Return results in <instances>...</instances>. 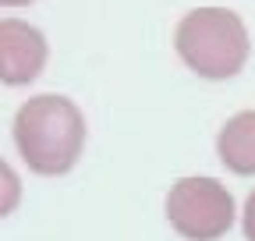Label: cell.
Here are the masks:
<instances>
[{
	"instance_id": "ba28073f",
	"label": "cell",
	"mask_w": 255,
	"mask_h": 241,
	"mask_svg": "<svg viewBox=\"0 0 255 241\" xmlns=\"http://www.w3.org/2000/svg\"><path fill=\"white\" fill-rule=\"evenodd\" d=\"M25 4H32V0H0V7H25Z\"/></svg>"
},
{
	"instance_id": "8992f818",
	"label": "cell",
	"mask_w": 255,
	"mask_h": 241,
	"mask_svg": "<svg viewBox=\"0 0 255 241\" xmlns=\"http://www.w3.org/2000/svg\"><path fill=\"white\" fill-rule=\"evenodd\" d=\"M18 202H21V181H18V174L11 170L7 160H0V217L14 213Z\"/></svg>"
},
{
	"instance_id": "277c9868",
	"label": "cell",
	"mask_w": 255,
	"mask_h": 241,
	"mask_svg": "<svg viewBox=\"0 0 255 241\" xmlns=\"http://www.w3.org/2000/svg\"><path fill=\"white\" fill-rule=\"evenodd\" d=\"M46 64V39L21 18H0V82L28 85Z\"/></svg>"
},
{
	"instance_id": "52a82bcc",
	"label": "cell",
	"mask_w": 255,
	"mask_h": 241,
	"mask_svg": "<svg viewBox=\"0 0 255 241\" xmlns=\"http://www.w3.org/2000/svg\"><path fill=\"white\" fill-rule=\"evenodd\" d=\"M241 227H245V238L255 241V192L245 199V209H241Z\"/></svg>"
},
{
	"instance_id": "6da1fadb",
	"label": "cell",
	"mask_w": 255,
	"mask_h": 241,
	"mask_svg": "<svg viewBox=\"0 0 255 241\" xmlns=\"http://www.w3.org/2000/svg\"><path fill=\"white\" fill-rule=\"evenodd\" d=\"M14 145L28 170L43 177H60L82 156L85 117L68 96H32L14 114Z\"/></svg>"
},
{
	"instance_id": "5b68a950",
	"label": "cell",
	"mask_w": 255,
	"mask_h": 241,
	"mask_svg": "<svg viewBox=\"0 0 255 241\" xmlns=\"http://www.w3.org/2000/svg\"><path fill=\"white\" fill-rule=\"evenodd\" d=\"M216 156L238 177H255V110L234 114L216 135Z\"/></svg>"
},
{
	"instance_id": "7a4b0ae2",
	"label": "cell",
	"mask_w": 255,
	"mask_h": 241,
	"mask_svg": "<svg viewBox=\"0 0 255 241\" xmlns=\"http://www.w3.org/2000/svg\"><path fill=\"white\" fill-rule=\"evenodd\" d=\"M174 50L199 78H234L252 53L245 21L231 7H195L174 28Z\"/></svg>"
},
{
	"instance_id": "3957f363",
	"label": "cell",
	"mask_w": 255,
	"mask_h": 241,
	"mask_svg": "<svg viewBox=\"0 0 255 241\" xmlns=\"http://www.w3.org/2000/svg\"><path fill=\"white\" fill-rule=\"evenodd\" d=\"M238 217L227 185L216 177H181L167 192V220L184 241H216Z\"/></svg>"
}]
</instances>
